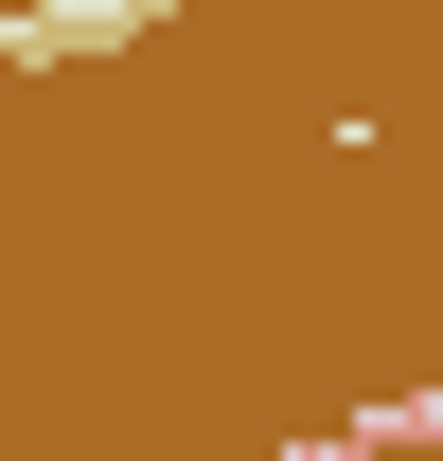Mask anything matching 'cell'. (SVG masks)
<instances>
[{
  "label": "cell",
  "instance_id": "1",
  "mask_svg": "<svg viewBox=\"0 0 443 461\" xmlns=\"http://www.w3.org/2000/svg\"><path fill=\"white\" fill-rule=\"evenodd\" d=\"M177 0H0V71H89V54H142Z\"/></svg>",
  "mask_w": 443,
  "mask_h": 461
}]
</instances>
